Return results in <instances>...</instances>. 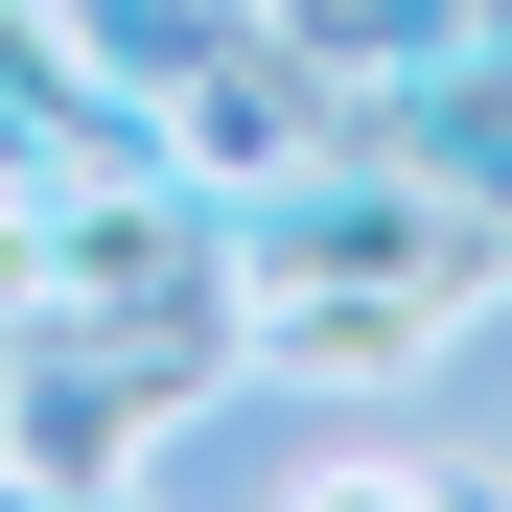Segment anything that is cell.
<instances>
[{"instance_id":"obj_1","label":"cell","mask_w":512,"mask_h":512,"mask_svg":"<svg viewBox=\"0 0 512 512\" xmlns=\"http://www.w3.org/2000/svg\"><path fill=\"white\" fill-rule=\"evenodd\" d=\"M233 280H256V373L373 396V373H419V350H443L466 303H512V233L443 187V163H326V187L233 210Z\"/></svg>"}]
</instances>
